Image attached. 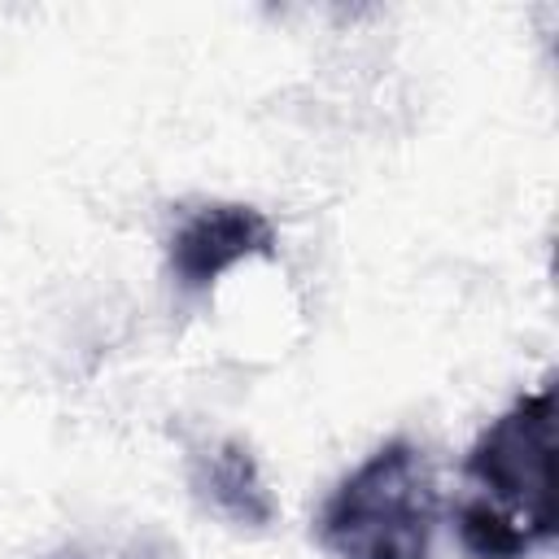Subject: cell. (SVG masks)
Here are the masks:
<instances>
[{
  "mask_svg": "<svg viewBox=\"0 0 559 559\" xmlns=\"http://www.w3.org/2000/svg\"><path fill=\"white\" fill-rule=\"evenodd\" d=\"M432 528L437 480L406 437L371 450L319 511V542L336 559H428Z\"/></svg>",
  "mask_w": 559,
  "mask_h": 559,
  "instance_id": "6da1fadb",
  "label": "cell"
},
{
  "mask_svg": "<svg viewBox=\"0 0 559 559\" xmlns=\"http://www.w3.org/2000/svg\"><path fill=\"white\" fill-rule=\"evenodd\" d=\"M472 498L520 524L533 546L555 537V389L515 397L467 450Z\"/></svg>",
  "mask_w": 559,
  "mask_h": 559,
  "instance_id": "7a4b0ae2",
  "label": "cell"
},
{
  "mask_svg": "<svg viewBox=\"0 0 559 559\" xmlns=\"http://www.w3.org/2000/svg\"><path fill=\"white\" fill-rule=\"evenodd\" d=\"M275 223L245 201H205L179 218L166 240L170 275L183 293L214 288L227 271L253 258H275Z\"/></svg>",
  "mask_w": 559,
  "mask_h": 559,
  "instance_id": "3957f363",
  "label": "cell"
},
{
  "mask_svg": "<svg viewBox=\"0 0 559 559\" xmlns=\"http://www.w3.org/2000/svg\"><path fill=\"white\" fill-rule=\"evenodd\" d=\"M192 489L210 511H218L236 528L262 533L280 515V502L262 476V463L240 437H223L192 459Z\"/></svg>",
  "mask_w": 559,
  "mask_h": 559,
  "instance_id": "277c9868",
  "label": "cell"
},
{
  "mask_svg": "<svg viewBox=\"0 0 559 559\" xmlns=\"http://www.w3.org/2000/svg\"><path fill=\"white\" fill-rule=\"evenodd\" d=\"M454 533H459V546L472 555V559H524L533 550V537L511 524L507 515H498L493 507L467 498L454 515Z\"/></svg>",
  "mask_w": 559,
  "mask_h": 559,
  "instance_id": "5b68a950",
  "label": "cell"
}]
</instances>
